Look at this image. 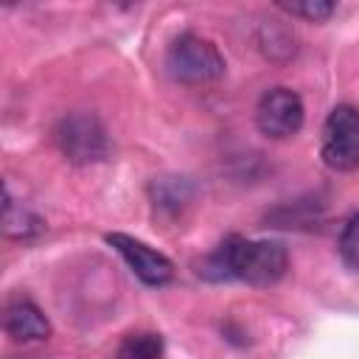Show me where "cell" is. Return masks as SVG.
Returning a JSON list of instances; mask_svg holds the SVG:
<instances>
[{"label": "cell", "instance_id": "obj_10", "mask_svg": "<svg viewBox=\"0 0 359 359\" xmlns=\"http://www.w3.org/2000/svg\"><path fill=\"white\" fill-rule=\"evenodd\" d=\"M118 359H163V337L154 331L129 334L118 345Z\"/></svg>", "mask_w": 359, "mask_h": 359}, {"label": "cell", "instance_id": "obj_9", "mask_svg": "<svg viewBox=\"0 0 359 359\" xmlns=\"http://www.w3.org/2000/svg\"><path fill=\"white\" fill-rule=\"evenodd\" d=\"M45 227V222L39 216H34L31 210H25L22 205H14V199L6 191V205H3V233L8 238H31Z\"/></svg>", "mask_w": 359, "mask_h": 359}, {"label": "cell", "instance_id": "obj_7", "mask_svg": "<svg viewBox=\"0 0 359 359\" xmlns=\"http://www.w3.org/2000/svg\"><path fill=\"white\" fill-rule=\"evenodd\" d=\"M3 328L14 342H39L50 337V320L31 297H11L3 311Z\"/></svg>", "mask_w": 359, "mask_h": 359}, {"label": "cell", "instance_id": "obj_5", "mask_svg": "<svg viewBox=\"0 0 359 359\" xmlns=\"http://www.w3.org/2000/svg\"><path fill=\"white\" fill-rule=\"evenodd\" d=\"M303 121H306L303 101L289 87H269L255 104V123L261 135L272 140L294 137L303 129Z\"/></svg>", "mask_w": 359, "mask_h": 359}, {"label": "cell", "instance_id": "obj_11", "mask_svg": "<svg viewBox=\"0 0 359 359\" xmlns=\"http://www.w3.org/2000/svg\"><path fill=\"white\" fill-rule=\"evenodd\" d=\"M337 250H339V258L348 269L359 272V213H353L342 233H339V241H337Z\"/></svg>", "mask_w": 359, "mask_h": 359}, {"label": "cell", "instance_id": "obj_2", "mask_svg": "<svg viewBox=\"0 0 359 359\" xmlns=\"http://www.w3.org/2000/svg\"><path fill=\"white\" fill-rule=\"evenodd\" d=\"M165 67L171 73L174 81L182 84H208V81H219L224 76V56L219 53V48L199 36V34H180L165 53Z\"/></svg>", "mask_w": 359, "mask_h": 359}, {"label": "cell", "instance_id": "obj_8", "mask_svg": "<svg viewBox=\"0 0 359 359\" xmlns=\"http://www.w3.org/2000/svg\"><path fill=\"white\" fill-rule=\"evenodd\" d=\"M194 196V188L188 180L182 177H163V180H154L151 182V199L157 208L168 210V213H180V208L185 202H191Z\"/></svg>", "mask_w": 359, "mask_h": 359}, {"label": "cell", "instance_id": "obj_6", "mask_svg": "<svg viewBox=\"0 0 359 359\" xmlns=\"http://www.w3.org/2000/svg\"><path fill=\"white\" fill-rule=\"evenodd\" d=\"M107 244L129 264V269L146 286H163L174 278V264L163 252L149 247L146 241H140L135 236H126V233H107Z\"/></svg>", "mask_w": 359, "mask_h": 359}, {"label": "cell", "instance_id": "obj_4", "mask_svg": "<svg viewBox=\"0 0 359 359\" xmlns=\"http://www.w3.org/2000/svg\"><path fill=\"white\" fill-rule=\"evenodd\" d=\"M320 157L334 171L359 168V109L351 104H337L320 135Z\"/></svg>", "mask_w": 359, "mask_h": 359}, {"label": "cell", "instance_id": "obj_12", "mask_svg": "<svg viewBox=\"0 0 359 359\" xmlns=\"http://www.w3.org/2000/svg\"><path fill=\"white\" fill-rule=\"evenodd\" d=\"M280 11L292 14V17H303L309 22H323L334 14V3L328 0H300V3H278Z\"/></svg>", "mask_w": 359, "mask_h": 359}, {"label": "cell", "instance_id": "obj_1", "mask_svg": "<svg viewBox=\"0 0 359 359\" xmlns=\"http://www.w3.org/2000/svg\"><path fill=\"white\" fill-rule=\"evenodd\" d=\"M289 269L286 247L278 241H250L241 236H227L205 261L199 275L205 280H244L250 286H272Z\"/></svg>", "mask_w": 359, "mask_h": 359}, {"label": "cell", "instance_id": "obj_3", "mask_svg": "<svg viewBox=\"0 0 359 359\" xmlns=\"http://www.w3.org/2000/svg\"><path fill=\"white\" fill-rule=\"evenodd\" d=\"M53 140L59 151L76 165H90L109 154L107 129L93 112H67L56 123Z\"/></svg>", "mask_w": 359, "mask_h": 359}]
</instances>
